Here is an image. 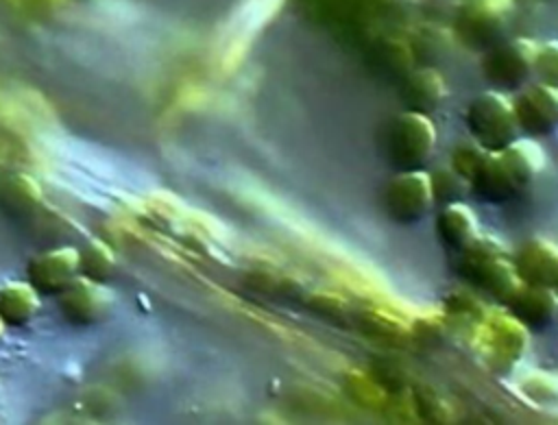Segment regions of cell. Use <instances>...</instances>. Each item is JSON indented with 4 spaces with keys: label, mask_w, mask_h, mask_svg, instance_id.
<instances>
[{
    "label": "cell",
    "mask_w": 558,
    "mask_h": 425,
    "mask_svg": "<svg viewBox=\"0 0 558 425\" xmlns=\"http://www.w3.org/2000/svg\"><path fill=\"white\" fill-rule=\"evenodd\" d=\"M41 203V187L28 174H13L0 190V205L13 214L24 216L37 209Z\"/></svg>",
    "instance_id": "18"
},
{
    "label": "cell",
    "mask_w": 558,
    "mask_h": 425,
    "mask_svg": "<svg viewBox=\"0 0 558 425\" xmlns=\"http://www.w3.org/2000/svg\"><path fill=\"white\" fill-rule=\"evenodd\" d=\"M401 98L408 111L429 113L447 98V85L438 70L434 68H418L405 74Z\"/></svg>",
    "instance_id": "13"
},
{
    "label": "cell",
    "mask_w": 558,
    "mask_h": 425,
    "mask_svg": "<svg viewBox=\"0 0 558 425\" xmlns=\"http://www.w3.org/2000/svg\"><path fill=\"white\" fill-rule=\"evenodd\" d=\"M427 177H429L434 201L451 203L462 192V183L464 181L451 170V166L449 168H436L434 172H427Z\"/></svg>",
    "instance_id": "22"
},
{
    "label": "cell",
    "mask_w": 558,
    "mask_h": 425,
    "mask_svg": "<svg viewBox=\"0 0 558 425\" xmlns=\"http://www.w3.org/2000/svg\"><path fill=\"white\" fill-rule=\"evenodd\" d=\"M512 111L517 126L530 137H545L554 131L558 120V92L556 85L538 83L525 87L514 100Z\"/></svg>",
    "instance_id": "8"
},
{
    "label": "cell",
    "mask_w": 558,
    "mask_h": 425,
    "mask_svg": "<svg viewBox=\"0 0 558 425\" xmlns=\"http://www.w3.org/2000/svg\"><path fill=\"white\" fill-rule=\"evenodd\" d=\"M514 272L521 283L556 288L558 281V253L549 240L532 238L523 242L512 259Z\"/></svg>",
    "instance_id": "10"
},
{
    "label": "cell",
    "mask_w": 558,
    "mask_h": 425,
    "mask_svg": "<svg viewBox=\"0 0 558 425\" xmlns=\"http://www.w3.org/2000/svg\"><path fill=\"white\" fill-rule=\"evenodd\" d=\"M534 68L543 74V78H549V85H556V44L536 48Z\"/></svg>",
    "instance_id": "24"
},
{
    "label": "cell",
    "mask_w": 558,
    "mask_h": 425,
    "mask_svg": "<svg viewBox=\"0 0 558 425\" xmlns=\"http://www.w3.org/2000/svg\"><path fill=\"white\" fill-rule=\"evenodd\" d=\"M512 0H469L456 22L458 35L466 46L484 48L499 37Z\"/></svg>",
    "instance_id": "9"
},
{
    "label": "cell",
    "mask_w": 558,
    "mask_h": 425,
    "mask_svg": "<svg viewBox=\"0 0 558 425\" xmlns=\"http://www.w3.org/2000/svg\"><path fill=\"white\" fill-rule=\"evenodd\" d=\"M61 316L74 327H92L102 323L113 309L111 290L87 277L76 275L59 294H57Z\"/></svg>",
    "instance_id": "4"
},
{
    "label": "cell",
    "mask_w": 558,
    "mask_h": 425,
    "mask_svg": "<svg viewBox=\"0 0 558 425\" xmlns=\"http://www.w3.org/2000/svg\"><path fill=\"white\" fill-rule=\"evenodd\" d=\"M384 198L386 211L390 214L392 220L401 224H412L421 220L434 203L427 172H423L421 168L401 170L386 185Z\"/></svg>",
    "instance_id": "5"
},
{
    "label": "cell",
    "mask_w": 558,
    "mask_h": 425,
    "mask_svg": "<svg viewBox=\"0 0 558 425\" xmlns=\"http://www.w3.org/2000/svg\"><path fill=\"white\" fill-rule=\"evenodd\" d=\"M436 144V129L427 113L403 111L388 129V155L399 170L421 168Z\"/></svg>",
    "instance_id": "3"
},
{
    "label": "cell",
    "mask_w": 558,
    "mask_h": 425,
    "mask_svg": "<svg viewBox=\"0 0 558 425\" xmlns=\"http://www.w3.org/2000/svg\"><path fill=\"white\" fill-rule=\"evenodd\" d=\"M436 233L445 246L460 251L477 235V218L460 201L445 203L436 218Z\"/></svg>",
    "instance_id": "16"
},
{
    "label": "cell",
    "mask_w": 558,
    "mask_h": 425,
    "mask_svg": "<svg viewBox=\"0 0 558 425\" xmlns=\"http://www.w3.org/2000/svg\"><path fill=\"white\" fill-rule=\"evenodd\" d=\"M464 120L473 135V142H477L486 150L504 148L519 133L512 100H508L499 92L477 94L469 102Z\"/></svg>",
    "instance_id": "2"
},
{
    "label": "cell",
    "mask_w": 558,
    "mask_h": 425,
    "mask_svg": "<svg viewBox=\"0 0 558 425\" xmlns=\"http://www.w3.org/2000/svg\"><path fill=\"white\" fill-rule=\"evenodd\" d=\"M536 48L538 44H534L532 39L517 37L488 50L482 63L484 76L501 89L521 87L534 70Z\"/></svg>",
    "instance_id": "6"
},
{
    "label": "cell",
    "mask_w": 558,
    "mask_h": 425,
    "mask_svg": "<svg viewBox=\"0 0 558 425\" xmlns=\"http://www.w3.org/2000/svg\"><path fill=\"white\" fill-rule=\"evenodd\" d=\"M506 305H508V312L525 329L541 331L554 320L558 299L554 294V288L519 283L517 290L506 299Z\"/></svg>",
    "instance_id": "11"
},
{
    "label": "cell",
    "mask_w": 558,
    "mask_h": 425,
    "mask_svg": "<svg viewBox=\"0 0 558 425\" xmlns=\"http://www.w3.org/2000/svg\"><path fill=\"white\" fill-rule=\"evenodd\" d=\"M458 272L469 283L490 292L499 301H506L521 283L512 259H508L501 244L488 235H475L464 248H460Z\"/></svg>",
    "instance_id": "1"
},
{
    "label": "cell",
    "mask_w": 558,
    "mask_h": 425,
    "mask_svg": "<svg viewBox=\"0 0 558 425\" xmlns=\"http://www.w3.org/2000/svg\"><path fill=\"white\" fill-rule=\"evenodd\" d=\"M377 65L384 68L388 74H408L414 63V54L410 46L401 39H384L375 48Z\"/></svg>",
    "instance_id": "20"
},
{
    "label": "cell",
    "mask_w": 558,
    "mask_h": 425,
    "mask_svg": "<svg viewBox=\"0 0 558 425\" xmlns=\"http://www.w3.org/2000/svg\"><path fill=\"white\" fill-rule=\"evenodd\" d=\"M310 305H312L316 312L329 314V316H340V314L344 312V301H342L340 296L325 294V292L316 294V296L310 301Z\"/></svg>",
    "instance_id": "25"
},
{
    "label": "cell",
    "mask_w": 558,
    "mask_h": 425,
    "mask_svg": "<svg viewBox=\"0 0 558 425\" xmlns=\"http://www.w3.org/2000/svg\"><path fill=\"white\" fill-rule=\"evenodd\" d=\"M469 183L475 196L486 203H504L523 190L499 150L486 153L484 161L480 163Z\"/></svg>",
    "instance_id": "12"
},
{
    "label": "cell",
    "mask_w": 558,
    "mask_h": 425,
    "mask_svg": "<svg viewBox=\"0 0 558 425\" xmlns=\"http://www.w3.org/2000/svg\"><path fill=\"white\" fill-rule=\"evenodd\" d=\"M362 325H364V329L371 331L373 336L386 338V340H395V338H399V336L405 333V329H403L392 316H386V314H381V312H366Z\"/></svg>",
    "instance_id": "23"
},
{
    "label": "cell",
    "mask_w": 558,
    "mask_h": 425,
    "mask_svg": "<svg viewBox=\"0 0 558 425\" xmlns=\"http://www.w3.org/2000/svg\"><path fill=\"white\" fill-rule=\"evenodd\" d=\"M486 148H482L477 142H464L458 144L451 150V170L462 179V181H471V177L475 174V170L480 168V163L486 157Z\"/></svg>",
    "instance_id": "21"
},
{
    "label": "cell",
    "mask_w": 558,
    "mask_h": 425,
    "mask_svg": "<svg viewBox=\"0 0 558 425\" xmlns=\"http://www.w3.org/2000/svg\"><path fill=\"white\" fill-rule=\"evenodd\" d=\"M78 275V248L57 246L37 253L26 264V281L39 296H57Z\"/></svg>",
    "instance_id": "7"
},
{
    "label": "cell",
    "mask_w": 558,
    "mask_h": 425,
    "mask_svg": "<svg viewBox=\"0 0 558 425\" xmlns=\"http://www.w3.org/2000/svg\"><path fill=\"white\" fill-rule=\"evenodd\" d=\"M499 153L512 168L521 187L530 185L545 166V150L534 137H514L510 144L499 148Z\"/></svg>",
    "instance_id": "17"
},
{
    "label": "cell",
    "mask_w": 558,
    "mask_h": 425,
    "mask_svg": "<svg viewBox=\"0 0 558 425\" xmlns=\"http://www.w3.org/2000/svg\"><path fill=\"white\" fill-rule=\"evenodd\" d=\"M486 342L490 355L501 364H510L521 357L527 344L525 327L512 314H495L486 320Z\"/></svg>",
    "instance_id": "14"
},
{
    "label": "cell",
    "mask_w": 558,
    "mask_h": 425,
    "mask_svg": "<svg viewBox=\"0 0 558 425\" xmlns=\"http://www.w3.org/2000/svg\"><path fill=\"white\" fill-rule=\"evenodd\" d=\"M116 268V255L102 240H89L78 248V275L105 283Z\"/></svg>",
    "instance_id": "19"
},
{
    "label": "cell",
    "mask_w": 558,
    "mask_h": 425,
    "mask_svg": "<svg viewBox=\"0 0 558 425\" xmlns=\"http://www.w3.org/2000/svg\"><path fill=\"white\" fill-rule=\"evenodd\" d=\"M4 333H7V327H4V323L0 320V342H2V338H4Z\"/></svg>",
    "instance_id": "26"
},
{
    "label": "cell",
    "mask_w": 558,
    "mask_h": 425,
    "mask_svg": "<svg viewBox=\"0 0 558 425\" xmlns=\"http://www.w3.org/2000/svg\"><path fill=\"white\" fill-rule=\"evenodd\" d=\"M41 296L24 281H7L0 286V320L7 329L26 327L39 312Z\"/></svg>",
    "instance_id": "15"
}]
</instances>
